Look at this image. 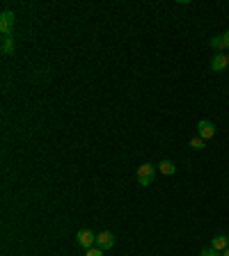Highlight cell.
I'll use <instances>...</instances> for the list:
<instances>
[{"label": "cell", "instance_id": "cell-1", "mask_svg": "<svg viewBox=\"0 0 229 256\" xmlns=\"http://www.w3.org/2000/svg\"><path fill=\"white\" fill-rule=\"evenodd\" d=\"M156 178V167L151 165V162H145V165H140L138 167V183L140 185H151Z\"/></svg>", "mask_w": 229, "mask_h": 256}, {"label": "cell", "instance_id": "cell-2", "mask_svg": "<svg viewBox=\"0 0 229 256\" xmlns=\"http://www.w3.org/2000/svg\"><path fill=\"white\" fill-rule=\"evenodd\" d=\"M76 242H78L82 249H92L97 245V233H92L90 229H81V231L76 233Z\"/></svg>", "mask_w": 229, "mask_h": 256}, {"label": "cell", "instance_id": "cell-3", "mask_svg": "<svg viewBox=\"0 0 229 256\" xmlns=\"http://www.w3.org/2000/svg\"><path fill=\"white\" fill-rule=\"evenodd\" d=\"M197 135L202 137V140H211V137H215V124L209 121V119L197 121Z\"/></svg>", "mask_w": 229, "mask_h": 256}, {"label": "cell", "instance_id": "cell-4", "mask_svg": "<svg viewBox=\"0 0 229 256\" xmlns=\"http://www.w3.org/2000/svg\"><path fill=\"white\" fill-rule=\"evenodd\" d=\"M14 21H16V16H14V12H9V9H5V12L0 14V32H2L5 37H9V32L14 28Z\"/></svg>", "mask_w": 229, "mask_h": 256}, {"label": "cell", "instance_id": "cell-5", "mask_svg": "<svg viewBox=\"0 0 229 256\" xmlns=\"http://www.w3.org/2000/svg\"><path fill=\"white\" fill-rule=\"evenodd\" d=\"M114 245V233L113 231H101V233H97V247L98 249H110Z\"/></svg>", "mask_w": 229, "mask_h": 256}, {"label": "cell", "instance_id": "cell-6", "mask_svg": "<svg viewBox=\"0 0 229 256\" xmlns=\"http://www.w3.org/2000/svg\"><path fill=\"white\" fill-rule=\"evenodd\" d=\"M229 66V57L227 55H222V53H215L213 55V60H211V71H215V73H222L225 69Z\"/></svg>", "mask_w": 229, "mask_h": 256}, {"label": "cell", "instance_id": "cell-7", "mask_svg": "<svg viewBox=\"0 0 229 256\" xmlns=\"http://www.w3.org/2000/svg\"><path fill=\"white\" fill-rule=\"evenodd\" d=\"M211 247L215 249V252H225V249L229 247V236L227 233H218L215 238H211Z\"/></svg>", "mask_w": 229, "mask_h": 256}, {"label": "cell", "instance_id": "cell-8", "mask_svg": "<svg viewBox=\"0 0 229 256\" xmlns=\"http://www.w3.org/2000/svg\"><path fill=\"white\" fill-rule=\"evenodd\" d=\"M211 48L213 50H218V53H222V50H227L229 48V44H227V39H225V34H218V37H211Z\"/></svg>", "mask_w": 229, "mask_h": 256}, {"label": "cell", "instance_id": "cell-9", "mask_svg": "<svg viewBox=\"0 0 229 256\" xmlns=\"http://www.w3.org/2000/svg\"><path fill=\"white\" fill-rule=\"evenodd\" d=\"M158 172H161V174H165V176H172L174 172H177V167H174V162H172V160H161Z\"/></svg>", "mask_w": 229, "mask_h": 256}, {"label": "cell", "instance_id": "cell-10", "mask_svg": "<svg viewBox=\"0 0 229 256\" xmlns=\"http://www.w3.org/2000/svg\"><path fill=\"white\" fill-rule=\"evenodd\" d=\"M0 50H2V55L14 53V50H16V44H14V39H12V37H2V46H0Z\"/></svg>", "mask_w": 229, "mask_h": 256}, {"label": "cell", "instance_id": "cell-11", "mask_svg": "<svg viewBox=\"0 0 229 256\" xmlns=\"http://www.w3.org/2000/svg\"><path fill=\"white\" fill-rule=\"evenodd\" d=\"M206 140H202V137H199V135H195V137H193V140H190V146H193V149H195V151H202V149H204V146H206Z\"/></svg>", "mask_w": 229, "mask_h": 256}, {"label": "cell", "instance_id": "cell-12", "mask_svg": "<svg viewBox=\"0 0 229 256\" xmlns=\"http://www.w3.org/2000/svg\"><path fill=\"white\" fill-rule=\"evenodd\" d=\"M199 256H222V254H220V252H215L213 247H206V249H202V252H199Z\"/></svg>", "mask_w": 229, "mask_h": 256}, {"label": "cell", "instance_id": "cell-13", "mask_svg": "<svg viewBox=\"0 0 229 256\" xmlns=\"http://www.w3.org/2000/svg\"><path fill=\"white\" fill-rule=\"evenodd\" d=\"M85 256H103V249H98V247L85 249Z\"/></svg>", "mask_w": 229, "mask_h": 256}, {"label": "cell", "instance_id": "cell-14", "mask_svg": "<svg viewBox=\"0 0 229 256\" xmlns=\"http://www.w3.org/2000/svg\"><path fill=\"white\" fill-rule=\"evenodd\" d=\"M225 39H227V44H229V30H227V32H225Z\"/></svg>", "mask_w": 229, "mask_h": 256}, {"label": "cell", "instance_id": "cell-15", "mask_svg": "<svg viewBox=\"0 0 229 256\" xmlns=\"http://www.w3.org/2000/svg\"><path fill=\"white\" fill-rule=\"evenodd\" d=\"M222 256H229V247H227V249H225V252H222Z\"/></svg>", "mask_w": 229, "mask_h": 256}, {"label": "cell", "instance_id": "cell-16", "mask_svg": "<svg viewBox=\"0 0 229 256\" xmlns=\"http://www.w3.org/2000/svg\"><path fill=\"white\" fill-rule=\"evenodd\" d=\"M227 57H229V55H227Z\"/></svg>", "mask_w": 229, "mask_h": 256}]
</instances>
